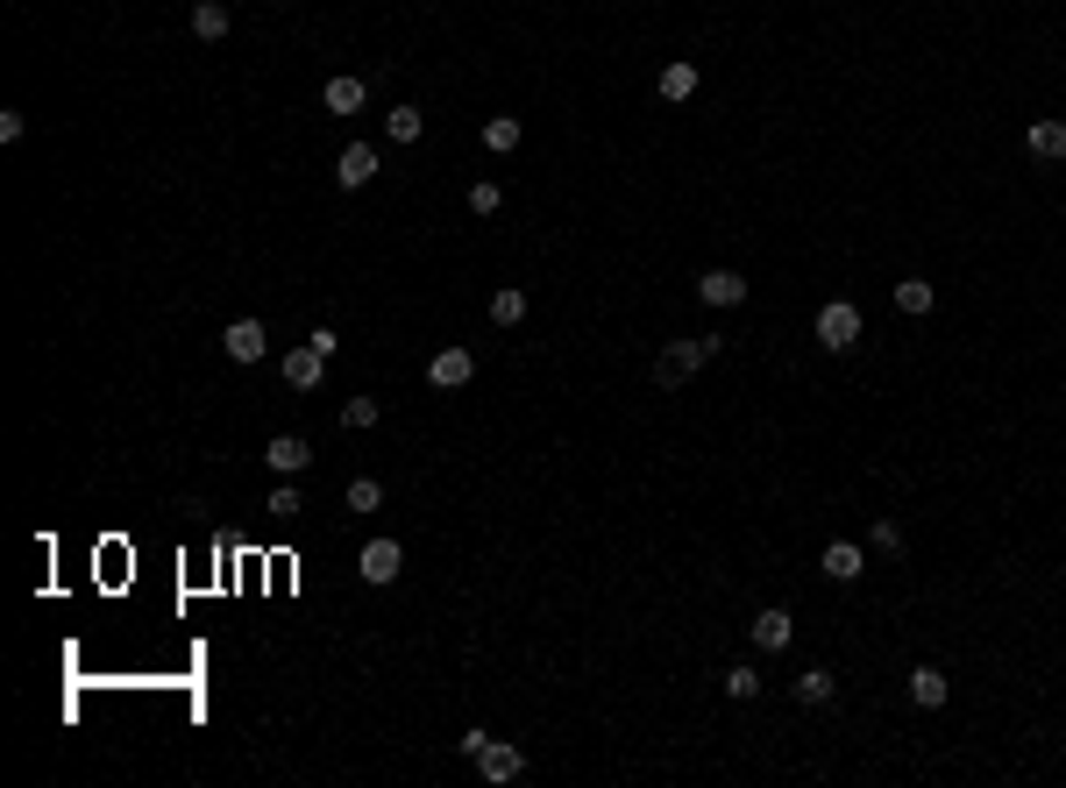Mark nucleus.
Instances as JSON below:
<instances>
[{
    "instance_id": "nucleus-22",
    "label": "nucleus",
    "mask_w": 1066,
    "mask_h": 788,
    "mask_svg": "<svg viewBox=\"0 0 1066 788\" xmlns=\"http://www.w3.org/2000/svg\"><path fill=\"white\" fill-rule=\"evenodd\" d=\"M384 135H392V143H419V135H427V114H419V108H392V114H384Z\"/></svg>"
},
{
    "instance_id": "nucleus-13",
    "label": "nucleus",
    "mask_w": 1066,
    "mask_h": 788,
    "mask_svg": "<svg viewBox=\"0 0 1066 788\" xmlns=\"http://www.w3.org/2000/svg\"><path fill=\"white\" fill-rule=\"evenodd\" d=\"M1024 149H1031V157H1039V164H1059V157H1066V121H1059V114H1045V121H1031V135H1024Z\"/></svg>"
},
{
    "instance_id": "nucleus-1",
    "label": "nucleus",
    "mask_w": 1066,
    "mask_h": 788,
    "mask_svg": "<svg viewBox=\"0 0 1066 788\" xmlns=\"http://www.w3.org/2000/svg\"><path fill=\"white\" fill-rule=\"evenodd\" d=\"M718 348H726V341H718V335H683V341H669V348H662V356H654V384H662V391H675V384H689V376H697V370H704V362H711V356H718Z\"/></svg>"
},
{
    "instance_id": "nucleus-24",
    "label": "nucleus",
    "mask_w": 1066,
    "mask_h": 788,
    "mask_svg": "<svg viewBox=\"0 0 1066 788\" xmlns=\"http://www.w3.org/2000/svg\"><path fill=\"white\" fill-rule=\"evenodd\" d=\"M378 419H384V405H378V398H349V405H341V427H356V434L378 427Z\"/></svg>"
},
{
    "instance_id": "nucleus-10",
    "label": "nucleus",
    "mask_w": 1066,
    "mask_h": 788,
    "mask_svg": "<svg viewBox=\"0 0 1066 788\" xmlns=\"http://www.w3.org/2000/svg\"><path fill=\"white\" fill-rule=\"evenodd\" d=\"M697 299H704V306H718V313H732L747 299V278H740V270H704V278H697Z\"/></svg>"
},
{
    "instance_id": "nucleus-20",
    "label": "nucleus",
    "mask_w": 1066,
    "mask_h": 788,
    "mask_svg": "<svg viewBox=\"0 0 1066 788\" xmlns=\"http://www.w3.org/2000/svg\"><path fill=\"white\" fill-rule=\"evenodd\" d=\"M726 696H732V703H754V696H761V668H754V661H732V668H726Z\"/></svg>"
},
{
    "instance_id": "nucleus-4",
    "label": "nucleus",
    "mask_w": 1066,
    "mask_h": 788,
    "mask_svg": "<svg viewBox=\"0 0 1066 788\" xmlns=\"http://www.w3.org/2000/svg\"><path fill=\"white\" fill-rule=\"evenodd\" d=\"M747 640H754V654H783V646L797 640V618H789L783 604H768V611H754V626H747Z\"/></svg>"
},
{
    "instance_id": "nucleus-28",
    "label": "nucleus",
    "mask_w": 1066,
    "mask_h": 788,
    "mask_svg": "<svg viewBox=\"0 0 1066 788\" xmlns=\"http://www.w3.org/2000/svg\"><path fill=\"white\" fill-rule=\"evenodd\" d=\"M299 511H306V497H299L292 483H278V491H270V519H299Z\"/></svg>"
},
{
    "instance_id": "nucleus-8",
    "label": "nucleus",
    "mask_w": 1066,
    "mask_h": 788,
    "mask_svg": "<svg viewBox=\"0 0 1066 788\" xmlns=\"http://www.w3.org/2000/svg\"><path fill=\"white\" fill-rule=\"evenodd\" d=\"M378 149H370V143H349V149H341V157H335V185H349V192H363L370 185V178H378Z\"/></svg>"
},
{
    "instance_id": "nucleus-6",
    "label": "nucleus",
    "mask_w": 1066,
    "mask_h": 788,
    "mask_svg": "<svg viewBox=\"0 0 1066 788\" xmlns=\"http://www.w3.org/2000/svg\"><path fill=\"white\" fill-rule=\"evenodd\" d=\"M278 370H284V384H292V391H321V376H327V356H321L313 341H299L292 356L278 362Z\"/></svg>"
},
{
    "instance_id": "nucleus-27",
    "label": "nucleus",
    "mask_w": 1066,
    "mask_h": 788,
    "mask_svg": "<svg viewBox=\"0 0 1066 788\" xmlns=\"http://www.w3.org/2000/svg\"><path fill=\"white\" fill-rule=\"evenodd\" d=\"M867 548H882V554H904V526H896V519H875V526H867Z\"/></svg>"
},
{
    "instance_id": "nucleus-5",
    "label": "nucleus",
    "mask_w": 1066,
    "mask_h": 788,
    "mask_svg": "<svg viewBox=\"0 0 1066 788\" xmlns=\"http://www.w3.org/2000/svg\"><path fill=\"white\" fill-rule=\"evenodd\" d=\"M476 775L505 788V781H519V775H527V753H519L513 739H484V753H476Z\"/></svg>"
},
{
    "instance_id": "nucleus-26",
    "label": "nucleus",
    "mask_w": 1066,
    "mask_h": 788,
    "mask_svg": "<svg viewBox=\"0 0 1066 788\" xmlns=\"http://www.w3.org/2000/svg\"><path fill=\"white\" fill-rule=\"evenodd\" d=\"M498 206H505L498 178H476V185H470V214H498Z\"/></svg>"
},
{
    "instance_id": "nucleus-23",
    "label": "nucleus",
    "mask_w": 1066,
    "mask_h": 788,
    "mask_svg": "<svg viewBox=\"0 0 1066 788\" xmlns=\"http://www.w3.org/2000/svg\"><path fill=\"white\" fill-rule=\"evenodd\" d=\"M832 696H839V682L824 675V668H804V675H797V703L818 710V703H832Z\"/></svg>"
},
{
    "instance_id": "nucleus-19",
    "label": "nucleus",
    "mask_w": 1066,
    "mask_h": 788,
    "mask_svg": "<svg viewBox=\"0 0 1066 788\" xmlns=\"http://www.w3.org/2000/svg\"><path fill=\"white\" fill-rule=\"evenodd\" d=\"M527 320V292H519V284H498V292H491V327H519Z\"/></svg>"
},
{
    "instance_id": "nucleus-18",
    "label": "nucleus",
    "mask_w": 1066,
    "mask_h": 788,
    "mask_svg": "<svg viewBox=\"0 0 1066 788\" xmlns=\"http://www.w3.org/2000/svg\"><path fill=\"white\" fill-rule=\"evenodd\" d=\"M654 86H662V100H689V93H697V65H689V57H669Z\"/></svg>"
},
{
    "instance_id": "nucleus-9",
    "label": "nucleus",
    "mask_w": 1066,
    "mask_h": 788,
    "mask_svg": "<svg viewBox=\"0 0 1066 788\" xmlns=\"http://www.w3.org/2000/svg\"><path fill=\"white\" fill-rule=\"evenodd\" d=\"M263 462L278 469V476H299V469H313V441H306V434H270Z\"/></svg>"
},
{
    "instance_id": "nucleus-16",
    "label": "nucleus",
    "mask_w": 1066,
    "mask_h": 788,
    "mask_svg": "<svg viewBox=\"0 0 1066 788\" xmlns=\"http://www.w3.org/2000/svg\"><path fill=\"white\" fill-rule=\"evenodd\" d=\"M932 306H939L932 278H904V284H896V313H910V320H924Z\"/></svg>"
},
{
    "instance_id": "nucleus-2",
    "label": "nucleus",
    "mask_w": 1066,
    "mask_h": 788,
    "mask_svg": "<svg viewBox=\"0 0 1066 788\" xmlns=\"http://www.w3.org/2000/svg\"><path fill=\"white\" fill-rule=\"evenodd\" d=\"M818 341L832 348V356H846V348L861 341V306H853V299H832V306H818Z\"/></svg>"
},
{
    "instance_id": "nucleus-7",
    "label": "nucleus",
    "mask_w": 1066,
    "mask_h": 788,
    "mask_svg": "<svg viewBox=\"0 0 1066 788\" xmlns=\"http://www.w3.org/2000/svg\"><path fill=\"white\" fill-rule=\"evenodd\" d=\"M470 376H476V356H470V348H441V356L427 362V384L434 391H462Z\"/></svg>"
},
{
    "instance_id": "nucleus-3",
    "label": "nucleus",
    "mask_w": 1066,
    "mask_h": 788,
    "mask_svg": "<svg viewBox=\"0 0 1066 788\" xmlns=\"http://www.w3.org/2000/svg\"><path fill=\"white\" fill-rule=\"evenodd\" d=\"M399 569H405V548H399V540H392V533H384V540H370V548H363V554H356V575H363V583H370V589H384V583H399Z\"/></svg>"
},
{
    "instance_id": "nucleus-12",
    "label": "nucleus",
    "mask_w": 1066,
    "mask_h": 788,
    "mask_svg": "<svg viewBox=\"0 0 1066 788\" xmlns=\"http://www.w3.org/2000/svg\"><path fill=\"white\" fill-rule=\"evenodd\" d=\"M818 569L832 575V583H861V575H867V554H861V540H832Z\"/></svg>"
},
{
    "instance_id": "nucleus-11",
    "label": "nucleus",
    "mask_w": 1066,
    "mask_h": 788,
    "mask_svg": "<svg viewBox=\"0 0 1066 788\" xmlns=\"http://www.w3.org/2000/svg\"><path fill=\"white\" fill-rule=\"evenodd\" d=\"M221 348H228L235 362H263V356H270V327H263V320H235L228 335H221Z\"/></svg>"
},
{
    "instance_id": "nucleus-14",
    "label": "nucleus",
    "mask_w": 1066,
    "mask_h": 788,
    "mask_svg": "<svg viewBox=\"0 0 1066 788\" xmlns=\"http://www.w3.org/2000/svg\"><path fill=\"white\" fill-rule=\"evenodd\" d=\"M910 703H924V710H945V703H953V682H945V668H910Z\"/></svg>"
},
{
    "instance_id": "nucleus-25",
    "label": "nucleus",
    "mask_w": 1066,
    "mask_h": 788,
    "mask_svg": "<svg viewBox=\"0 0 1066 788\" xmlns=\"http://www.w3.org/2000/svg\"><path fill=\"white\" fill-rule=\"evenodd\" d=\"M378 505H384V483L378 476H356L349 483V511H378Z\"/></svg>"
},
{
    "instance_id": "nucleus-17",
    "label": "nucleus",
    "mask_w": 1066,
    "mask_h": 788,
    "mask_svg": "<svg viewBox=\"0 0 1066 788\" xmlns=\"http://www.w3.org/2000/svg\"><path fill=\"white\" fill-rule=\"evenodd\" d=\"M476 135H484V149H491V157H505V149H519V135H527V128H519V114H491Z\"/></svg>"
},
{
    "instance_id": "nucleus-21",
    "label": "nucleus",
    "mask_w": 1066,
    "mask_h": 788,
    "mask_svg": "<svg viewBox=\"0 0 1066 788\" xmlns=\"http://www.w3.org/2000/svg\"><path fill=\"white\" fill-rule=\"evenodd\" d=\"M192 36L221 43V36H228V8H221V0H200V8H192Z\"/></svg>"
},
{
    "instance_id": "nucleus-15",
    "label": "nucleus",
    "mask_w": 1066,
    "mask_h": 788,
    "mask_svg": "<svg viewBox=\"0 0 1066 788\" xmlns=\"http://www.w3.org/2000/svg\"><path fill=\"white\" fill-rule=\"evenodd\" d=\"M363 100H370V86H363V79H349V71H341V79H327L321 108H327V114H363Z\"/></svg>"
}]
</instances>
